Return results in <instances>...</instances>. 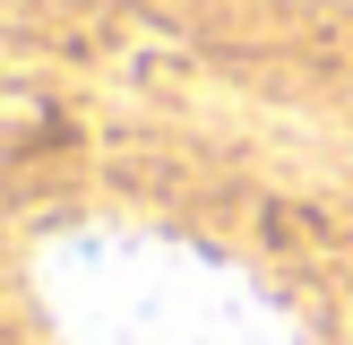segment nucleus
<instances>
[{"instance_id": "1", "label": "nucleus", "mask_w": 353, "mask_h": 345, "mask_svg": "<svg viewBox=\"0 0 353 345\" xmlns=\"http://www.w3.org/2000/svg\"><path fill=\"white\" fill-rule=\"evenodd\" d=\"M61 345H302L268 285L224 250L138 224H69L34 250Z\"/></svg>"}]
</instances>
